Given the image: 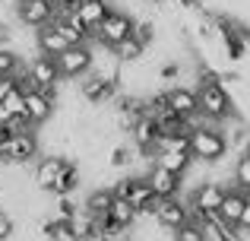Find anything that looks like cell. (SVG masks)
I'll return each mask as SVG.
<instances>
[{
  "mask_svg": "<svg viewBox=\"0 0 250 241\" xmlns=\"http://www.w3.org/2000/svg\"><path fill=\"white\" fill-rule=\"evenodd\" d=\"M190 155L196 162H225L228 155V140H225V127L222 124H206V127L190 130Z\"/></svg>",
  "mask_w": 250,
  "mask_h": 241,
  "instance_id": "cell-1",
  "label": "cell"
},
{
  "mask_svg": "<svg viewBox=\"0 0 250 241\" xmlns=\"http://www.w3.org/2000/svg\"><path fill=\"white\" fill-rule=\"evenodd\" d=\"M70 155H63V153H42L35 162H32V184L38 187L42 194H48L51 197V191H54V184L61 181V175L67 172V165H70Z\"/></svg>",
  "mask_w": 250,
  "mask_h": 241,
  "instance_id": "cell-2",
  "label": "cell"
},
{
  "mask_svg": "<svg viewBox=\"0 0 250 241\" xmlns=\"http://www.w3.org/2000/svg\"><path fill=\"white\" fill-rule=\"evenodd\" d=\"M0 153H3L6 165H32L42 155V136L38 130H16Z\"/></svg>",
  "mask_w": 250,
  "mask_h": 241,
  "instance_id": "cell-3",
  "label": "cell"
},
{
  "mask_svg": "<svg viewBox=\"0 0 250 241\" xmlns=\"http://www.w3.org/2000/svg\"><path fill=\"white\" fill-rule=\"evenodd\" d=\"M133 22H136L133 13L121 10V6H111V13L102 19V25L92 32V38H95L98 44H108V48H114L117 42H124V38L133 35Z\"/></svg>",
  "mask_w": 250,
  "mask_h": 241,
  "instance_id": "cell-4",
  "label": "cell"
},
{
  "mask_svg": "<svg viewBox=\"0 0 250 241\" xmlns=\"http://www.w3.org/2000/svg\"><path fill=\"white\" fill-rule=\"evenodd\" d=\"M57 70H61V80L63 83H76L80 76H85L95 64V54H92V44H70L63 54L54 57Z\"/></svg>",
  "mask_w": 250,
  "mask_h": 241,
  "instance_id": "cell-5",
  "label": "cell"
},
{
  "mask_svg": "<svg viewBox=\"0 0 250 241\" xmlns=\"http://www.w3.org/2000/svg\"><path fill=\"white\" fill-rule=\"evenodd\" d=\"M155 222L162 225V229H168V232H177V229H184V225L190 222V203L177 194V197H162L159 203H155Z\"/></svg>",
  "mask_w": 250,
  "mask_h": 241,
  "instance_id": "cell-6",
  "label": "cell"
},
{
  "mask_svg": "<svg viewBox=\"0 0 250 241\" xmlns=\"http://www.w3.org/2000/svg\"><path fill=\"white\" fill-rule=\"evenodd\" d=\"M54 19V0H16V22L22 29H44Z\"/></svg>",
  "mask_w": 250,
  "mask_h": 241,
  "instance_id": "cell-7",
  "label": "cell"
},
{
  "mask_svg": "<svg viewBox=\"0 0 250 241\" xmlns=\"http://www.w3.org/2000/svg\"><path fill=\"white\" fill-rule=\"evenodd\" d=\"M25 73L29 80L35 83V89H51V86H61V70H57V61L54 57H44V54H35L25 61Z\"/></svg>",
  "mask_w": 250,
  "mask_h": 241,
  "instance_id": "cell-8",
  "label": "cell"
},
{
  "mask_svg": "<svg viewBox=\"0 0 250 241\" xmlns=\"http://www.w3.org/2000/svg\"><path fill=\"white\" fill-rule=\"evenodd\" d=\"M165 99L168 108L181 118H190V114L200 111V102H196V89L187 86V83H174V86H165Z\"/></svg>",
  "mask_w": 250,
  "mask_h": 241,
  "instance_id": "cell-9",
  "label": "cell"
},
{
  "mask_svg": "<svg viewBox=\"0 0 250 241\" xmlns=\"http://www.w3.org/2000/svg\"><path fill=\"white\" fill-rule=\"evenodd\" d=\"M51 25L67 38V44H89L92 42V29L76 16V13H61V16L51 19Z\"/></svg>",
  "mask_w": 250,
  "mask_h": 241,
  "instance_id": "cell-10",
  "label": "cell"
},
{
  "mask_svg": "<svg viewBox=\"0 0 250 241\" xmlns=\"http://www.w3.org/2000/svg\"><path fill=\"white\" fill-rule=\"evenodd\" d=\"M146 181H149V187L155 191V197H177L181 194V175H174V172H168V168H162V165H155L152 162V168L146 172Z\"/></svg>",
  "mask_w": 250,
  "mask_h": 241,
  "instance_id": "cell-11",
  "label": "cell"
},
{
  "mask_svg": "<svg viewBox=\"0 0 250 241\" xmlns=\"http://www.w3.org/2000/svg\"><path fill=\"white\" fill-rule=\"evenodd\" d=\"M111 200H114V187L92 184V191L85 194V200H83V210H89L98 222H104V219H108V210H111Z\"/></svg>",
  "mask_w": 250,
  "mask_h": 241,
  "instance_id": "cell-12",
  "label": "cell"
},
{
  "mask_svg": "<svg viewBox=\"0 0 250 241\" xmlns=\"http://www.w3.org/2000/svg\"><path fill=\"white\" fill-rule=\"evenodd\" d=\"M67 48H70L67 38H63L51 22L44 25V29H35V51H38V54H44V57H57V54H63Z\"/></svg>",
  "mask_w": 250,
  "mask_h": 241,
  "instance_id": "cell-13",
  "label": "cell"
},
{
  "mask_svg": "<svg viewBox=\"0 0 250 241\" xmlns=\"http://www.w3.org/2000/svg\"><path fill=\"white\" fill-rule=\"evenodd\" d=\"M244 197H247V191L228 184L225 200H222V206H219V219H222V222H228V225H238L241 222V213H244Z\"/></svg>",
  "mask_w": 250,
  "mask_h": 241,
  "instance_id": "cell-14",
  "label": "cell"
},
{
  "mask_svg": "<svg viewBox=\"0 0 250 241\" xmlns=\"http://www.w3.org/2000/svg\"><path fill=\"white\" fill-rule=\"evenodd\" d=\"M193 225L200 229L203 241H228V238H231V225L222 222L219 213H212V216H196Z\"/></svg>",
  "mask_w": 250,
  "mask_h": 241,
  "instance_id": "cell-15",
  "label": "cell"
},
{
  "mask_svg": "<svg viewBox=\"0 0 250 241\" xmlns=\"http://www.w3.org/2000/svg\"><path fill=\"white\" fill-rule=\"evenodd\" d=\"M108 13H111V0H80V3H76V16H80L92 32L102 25V19L108 16Z\"/></svg>",
  "mask_w": 250,
  "mask_h": 241,
  "instance_id": "cell-16",
  "label": "cell"
},
{
  "mask_svg": "<svg viewBox=\"0 0 250 241\" xmlns=\"http://www.w3.org/2000/svg\"><path fill=\"white\" fill-rule=\"evenodd\" d=\"M136 216H140V213L130 206V200H124V197H117V194H114V200H111V210H108V219H111V222L130 232V229H133V222H136Z\"/></svg>",
  "mask_w": 250,
  "mask_h": 241,
  "instance_id": "cell-17",
  "label": "cell"
},
{
  "mask_svg": "<svg viewBox=\"0 0 250 241\" xmlns=\"http://www.w3.org/2000/svg\"><path fill=\"white\" fill-rule=\"evenodd\" d=\"M70 225H73L76 241H95V235H98V219L92 216L89 210H83V206H80V213L70 219Z\"/></svg>",
  "mask_w": 250,
  "mask_h": 241,
  "instance_id": "cell-18",
  "label": "cell"
},
{
  "mask_svg": "<svg viewBox=\"0 0 250 241\" xmlns=\"http://www.w3.org/2000/svg\"><path fill=\"white\" fill-rule=\"evenodd\" d=\"M231 184L241 191H250V149L231 155Z\"/></svg>",
  "mask_w": 250,
  "mask_h": 241,
  "instance_id": "cell-19",
  "label": "cell"
},
{
  "mask_svg": "<svg viewBox=\"0 0 250 241\" xmlns=\"http://www.w3.org/2000/svg\"><path fill=\"white\" fill-rule=\"evenodd\" d=\"M111 54L117 57V64H136V61H143L146 48H143V44L130 35V38H124V42H117L114 48H111Z\"/></svg>",
  "mask_w": 250,
  "mask_h": 241,
  "instance_id": "cell-20",
  "label": "cell"
},
{
  "mask_svg": "<svg viewBox=\"0 0 250 241\" xmlns=\"http://www.w3.org/2000/svg\"><path fill=\"white\" fill-rule=\"evenodd\" d=\"M190 162H193L190 153H159L155 155V165L168 168V172H174V175H184L190 168Z\"/></svg>",
  "mask_w": 250,
  "mask_h": 241,
  "instance_id": "cell-21",
  "label": "cell"
},
{
  "mask_svg": "<svg viewBox=\"0 0 250 241\" xmlns=\"http://www.w3.org/2000/svg\"><path fill=\"white\" fill-rule=\"evenodd\" d=\"M133 38L143 44V48L155 44V38H159V25H155V19H136V22H133Z\"/></svg>",
  "mask_w": 250,
  "mask_h": 241,
  "instance_id": "cell-22",
  "label": "cell"
},
{
  "mask_svg": "<svg viewBox=\"0 0 250 241\" xmlns=\"http://www.w3.org/2000/svg\"><path fill=\"white\" fill-rule=\"evenodd\" d=\"M13 235H16V219H13L10 210L0 206V241H10Z\"/></svg>",
  "mask_w": 250,
  "mask_h": 241,
  "instance_id": "cell-23",
  "label": "cell"
},
{
  "mask_svg": "<svg viewBox=\"0 0 250 241\" xmlns=\"http://www.w3.org/2000/svg\"><path fill=\"white\" fill-rule=\"evenodd\" d=\"M3 105H6V111H10V114H25V95L19 92V89H13V92L3 99Z\"/></svg>",
  "mask_w": 250,
  "mask_h": 241,
  "instance_id": "cell-24",
  "label": "cell"
},
{
  "mask_svg": "<svg viewBox=\"0 0 250 241\" xmlns=\"http://www.w3.org/2000/svg\"><path fill=\"white\" fill-rule=\"evenodd\" d=\"M174 241H203V235H200V229H196L193 222H187L184 229L174 232Z\"/></svg>",
  "mask_w": 250,
  "mask_h": 241,
  "instance_id": "cell-25",
  "label": "cell"
},
{
  "mask_svg": "<svg viewBox=\"0 0 250 241\" xmlns=\"http://www.w3.org/2000/svg\"><path fill=\"white\" fill-rule=\"evenodd\" d=\"M13 89H16V76H3V73H0V102H3Z\"/></svg>",
  "mask_w": 250,
  "mask_h": 241,
  "instance_id": "cell-26",
  "label": "cell"
},
{
  "mask_svg": "<svg viewBox=\"0 0 250 241\" xmlns=\"http://www.w3.org/2000/svg\"><path fill=\"white\" fill-rule=\"evenodd\" d=\"M238 225H247V229H250V191H247V197H244V213H241V222Z\"/></svg>",
  "mask_w": 250,
  "mask_h": 241,
  "instance_id": "cell-27",
  "label": "cell"
},
{
  "mask_svg": "<svg viewBox=\"0 0 250 241\" xmlns=\"http://www.w3.org/2000/svg\"><path fill=\"white\" fill-rule=\"evenodd\" d=\"M10 118H13V114L6 111V105H3V102H0V124H10Z\"/></svg>",
  "mask_w": 250,
  "mask_h": 241,
  "instance_id": "cell-28",
  "label": "cell"
},
{
  "mask_svg": "<svg viewBox=\"0 0 250 241\" xmlns=\"http://www.w3.org/2000/svg\"><path fill=\"white\" fill-rule=\"evenodd\" d=\"M0 168H3V153H0Z\"/></svg>",
  "mask_w": 250,
  "mask_h": 241,
  "instance_id": "cell-29",
  "label": "cell"
}]
</instances>
